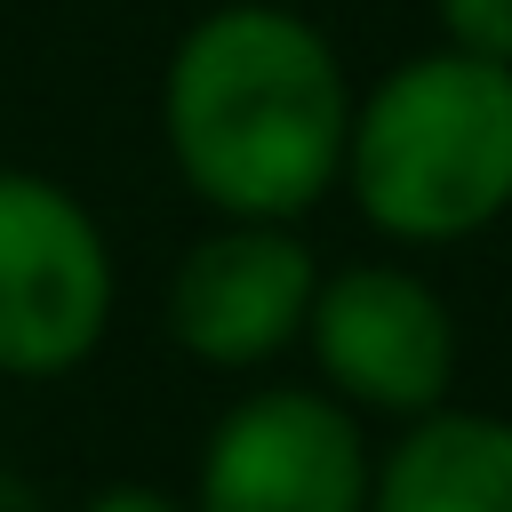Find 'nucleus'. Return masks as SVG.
<instances>
[{"instance_id": "1", "label": "nucleus", "mask_w": 512, "mask_h": 512, "mask_svg": "<svg viewBox=\"0 0 512 512\" xmlns=\"http://www.w3.org/2000/svg\"><path fill=\"white\" fill-rule=\"evenodd\" d=\"M352 96V64L320 16L288 0H216L160 64V144L208 216L304 224L336 200Z\"/></svg>"}, {"instance_id": "2", "label": "nucleus", "mask_w": 512, "mask_h": 512, "mask_svg": "<svg viewBox=\"0 0 512 512\" xmlns=\"http://www.w3.org/2000/svg\"><path fill=\"white\" fill-rule=\"evenodd\" d=\"M352 216L400 248H464L512 216V64L416 48L352 96L344 176Z\"/></svg>"}, {"instance_id": "3", "label": "nucleus", "mask_w": 512, "mask_h": 512, "mask_svg": "<svg viewBox=\"0 0 512 512\" xmlns=\"http://www.w3.org/2000/svg\"><path fill=\"white\" fill-rule=\"evenodd\" d=\"M120 320V256L96 208L40 176L0 168V376L64 384Z\"/></svg>"}, {"instance_id": "4", "label": "nucleus", "mask_w": 512, "mask_h": 512, "mask_svg": "<svg viewBox=\"0 0 512 512\" xmlns=\"http://www.w3.org/2000/svg\"><path fill=\"white\" fill-rule=\"evenodd\" d=\"M296 352L312 360V384L336 392L360 424H408L456 400L464 328L456 304L408 256H352V264H320Z\"/></svg>"}, {"instance_id": "5", "label": "nucleus", "mask_w": 512, "mask_h": 512, "mask_svg": "<svg viewBox=\"0 0 512 512\" xmlns=\"http://www.w3.org/2000/svg\"><path fill=\"white\" fill-rule=\"evenodd\" d=\"M376 440L368 424L288 376H256L192 448V512H368Z\"/></svg>"}, {"instance_id": "6", "label": "nucleus", "mask_w": 512, "mask_h": 512, "mask_svg": "<svg viewBox=\"0 0 512 512\" xmlns=\"http://www.w3.org/2000/svg\"><path fill=\"white\" fill-rule=\"evenodd\" d=\"M320 288V248L296 224L208 216V232L176 256L160 320L168 344L208 376H272L304 344V312Z\"/></svg>"}, {"instance_id": "7", "label": "nucleus", "mask_w": 512, "mask_h": 512, "mask_svg": "<svg viewBox=\"0 0 512 512\" xmlns=\"http://www.w3.org/2000/svg\"><path fill=\"white\" fill-rule=\"evenodd\" d=\"M368 512H512V416L440 400L392 424Z\"/></svg>"}, {"instance_id": "8", "label": "nucleus", "mask_w": 512, "mask_h": 512, "mask_svg": "<svg viewBox=\"0 0 512 512\" xmlns=\"http://www.w3.org/2000/svg\"><path fill=\"white\" fill-rule=\"evenodd\" d=\"M432 24H440V48L512 64V0H432Z\"/></svg>"}, {"instance_id": "9", "label": "nucleus", "mask_w": 512, "mask_h": 512, "mask_svg": "<svg viewBox=\"0 0 512 512\" xmlns=\"http://www.w3.org/2000/svg\"><path fill=\"white\" fill-rule=\"evenodd\" d=\"M72 512H192V504L168 496V488H152V480H104V488H88Z\"/></svg>"}, {"instance_id": "10", "label": "nucleus", "mask_w": 512, "mask_h": 512, "mask_svg": "<svg viewBox=\"0 0 512 512\" xmlns=\"http://www.w3.org/2000/svg\"><path fill=\"white\" fill-rule=\"evenodd\" d=\"M0 512H56V504L40 496V480H24L16 464H0Z\"/></svg>"}]
</instances>
